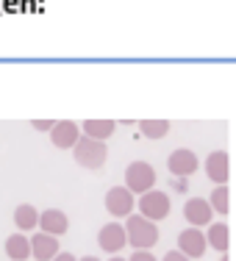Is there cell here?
<instances>
[{
  "mask_svg": "<svg viewBox=\"0 0 236 261\" xmlns=\"http://www.w3.org/2000/svg\"><path fill=\"white\" fill-rule=\"evenodd\" d=\"M167 167H170L172 178H189V175H195V172H197L200 159H197L195 150H189V147H178V150L170 153Z\"/></svg>",
  "mask_w": 236,
  "mask_h": 261,
  "instance_id": "cell-5",
  "label": "cell"
},
{
  "mask_svg": "<svg viewBox=\"0 0 236 261\" xmlns=\"http://www.w3.org/2000/svg\"><path fill=\"white\" fill-rule=\"evenodd\" d=\"M206 245L220 250V256H225L231 250V228L225 222H211L208 225V233H206Z\"/></svg>",
  "mask_w": 236,
  "mask_h": 261,
  "instance_id": "cell-14",
  "label": "cell"
},
{
  "mask_svg": "<svg viewBox=\"0 0 236 261\" xmlns=\"http://www.w3.org/2000/svg\"><path fill=\"white\" fill-rule=\"evenodd\" d=\"M125 189L131 195H145L156 189V170L147 161H131L125 167Z\"/></svg>",
  "mask_w": 236,
  "mask_h": 261,
  "instance_id": "cell-3",
  "label": "cell"
},
{
  "mask_svg": "<svg viewBox=\"0 0 236 261\" xmlns=\"http://www.w3.org/2000/svg\"><path fill=\"white\" fill-rule=\"evenodd\" d=\"M97 245H100V250H106L109 256H117V253L128 245L125 228H122L120 222H109V225H103L100 233H97Z\"/></svg>",
  "mask_w": 236,
  "mask_h": 261,
  "instance_id": "cell-8",
  "label": "cell"
},
{
  "mask_svg": "<svg viewBox=\"0 0 236 261\" xmlns=\"http://www.w3.org/2000/svg\"><path fill=\"white\" fill-rule=\"evenodd\" d=\"M172 189H175V192H186V189H189L186 178H172Z\"/></svg>",
  "mask_w": 236,
  "mask_h": 261,
  "instance_id": "cell-23",
  "label": "cell"
},
{
  "mask_svg": "<svg viewBox=\"0 0 236 261\" xmlns=\"http://www.w3.org/2000/svg\"><path fill=\"white\" fill-rule=\"evenodd\" d=\"M31 256H34L36 261H53L56 256L61 253V247H59V239L50 233H34L31 236Z\"/></svg>",
  "mask_w": 236,
  "mask_h": 261,
  "instance_id": "cell-11",
  "label": "cell"
},
{
  "mask_svg": "<svg viewBox=\"0 0 236 261\" xmlns=\"http://www.w3.org/2000/svg\"><path fill=\"white\" fill-rule=\"evenodd\" d=\"M206 236L200 233V228H186L178 233V253H183L186 258H200L206 256Z\"/></svg>",
  "mask_w": 236,
  "mask_h": 261,
  "instance_id": "cell-7",
  "label": "cell"
},
{
  "mask_svg": "<svg viewBox=\"0 0 236 261\" xmlns=\"http://www.w3.org/2000/svg\"><path fill=\"white\" fill-rule=\"evenodd\" d=\"M106 211L111 217H131L134 214V195L125 186H111L106 192Z\"/></svg>",
  "mask_w": 236,
  "mask_h": 261,
  "instance_id": "cell-6",
  "label": "cell"
},
{
  "mask_svg": "<svg viewBox=\"0 0 236 261\" xmlns=\"http://www.w3.org/2000/svg\"><path fill=\"white\" fill-rule=\"evenodd\" d=\"M53 261H78V258L72 256V253H59V256H56Z\"/></svg>",
  "mask_w": 236,
  "mask_h": 261,
  "instance_id": "cell-24",
  "label": "cell"
},
{
  "mask_svg": "<svg viewBox=\"0 0 236 261\" xmlns=\"http://www.w3.org/2000/svg\"><path fill=\"white\" fill-rule=\"evenodd\" d=\"M78 139H81V125L72 120H59L50 130V142L59 150H72Z\"/></svg>",
  "mask_w": 236,
  "mask_h": 261,
  "instance_id": "cell-10",
  "label": "cell"
},
{
  "mask_svg": "<svg viewBox=\"0 0 236 261\" xmlns=\"http://www.w3.org/2000/svg\"><path fill=\"white\" fill-rule=\"evenodd\" d=\"M114 128H117V122L114 120H103V117H92V120L84 122V134L89 136V139H97V142L109 139V136L114 134Z\"/></svg>",
  "mask_w": 236,
  "mask_h": 261,
  "instance_id": "cell-16",
  "label": "cell"
},
{
  "mask_svg": "<svg viewBox=\"0 0 236 261\" xmlns=\"http://www.w3.org/2000/svg\"><path fill=\"white\" fill-rule=\"evenodd\" d=\"M220 261H231V258H228V253H225V256H220Z\"/></svg>",
  "mask_w": 236,
  "mask_h": 261,
  "instance_id": "cell-27",
  "label": "cell"
},
{
  "mask_svg": "<svg viewBox=\"0 0 236 261\" xmlns=\"http://www.w3.org/2000/svg\"><path fill=\"white\" fill-rule=\"evenodd\" d=\"M139 134L145 139H161L170 134V120H139Z\"/></svg>",
  "mask_w": 236,
  "mask_h": 261,
  "instance_id": "cell-18",
  "label": "cell"
},
{
  "mask_svg": "<svg viewBox=\"0 0 236 261\" xmlns=\"http://www.w3.org/2000/svg\"><path fill=\"white\" fill-rule=\"evenodd\" d=\"M128 261H156V256H153L150 250H136Z\"/></svg>",
  "mask_w": 236,
  "mask_h": 261,
  "instance_id": "cell-21",
  "label": "cell"
},
{
  "mask_svg": "<svg viewBox=\"0 0 236 261\" xmlns=\"http://www.w3.org/2000/svg\"><path fill=\"white\" fill-rule=\"evenodd\" d=\"M31 125H34L36 130H42V134H50L53 125H56V120H34Z\"/></svg>",
  "mask_w": 236,
  "mask_h": 261,
  "instance_id": "cell-20",
  "label": "cell"
},
{
  "mask_svg": "<svg viewBox=\"0 0 236 261\" xmlns=\"http://www.w3.org/2000/svg\"><path fill=\"white\" fill-rule=\"evenodd\" d=\"M161 261H189V258H186L183 253H178V250H170V253H167V256L161 258Z\"/></svg>",
  "mask_w": 236,
  "mask_h": 261,
  "instance_id": "cell-22",
  "label": "cell"
},
{
  "mask_svg": "<svg viewBox=\"0 0 236 261\" xmlns=\"http://www.w3.org/2000/svg\"><path fill=\"white\" fill-rule=\"evenodd\" d=\"M109 261H128V258H122V256H111Z\"/></svg>",
  "mask_w": 236,
  "mask_h": 261,
  "instance_id": "cell-26",
  "label": "cell"
},
{
  "mask_svg": "<svg viewBox=\"0 0 236 261\" xmlns=\"http://www.w3.org/2000/svg\"><path fill=\"white\" fill-rule=\"evenodd\" d=\"M78 261H100L97 256H84V258H78Z\"/></svg>",
  "mask_w": 236,
  "mask_h": 261,
  "instance_id": "cell-25",
  "label": "cell"
},
{
  "mask_svg": "<svg viewBox=\"0 0 236 261\" xmlns=\"http://www.w3.org/2000/svg\"><path fill=\"white\" fill-rule=\"evenodd\" d=\"M72 156L84 170H100L109 159V147L106 142H97V139H89V136H81L72 147Z\"/></svg>",
  "mask_w": 236,
  "mask_h": 261,
  "instance_id": "cell-2",
  "label": "cell"
},
{
  "mask_svg": "<svg viewBox=\"0 0 236 261\" xmlns=\"http://www.w3.org/2000/svg\"><path fill=\"white\" fill-rule=\"evenodd\" d=\"M39 228H42V233H50V236L59 239L61 233L70 231V217H67L61 208H45L39 214Z\"/></svg>",
  "mask_w": 236,
  "mask_h": 261,
  "instance_id": "cell-13",
  "label": "cell"
},
{
  "mask_svg": "<svg viewBox=\"0 0 236 261\" xmlns=\"http://www.w3.org/2000/svg\"><path fill=\"white\" fill-rule=\"evenodd\" d=\"M208 206H211V211H217V214H222V217L231 211V192H228V186H217V189L211 192Z\"/></svg>",
  "mask_w": 236,
  "mask_h": 261,
  "instance_id": "cell-19",
  "label": "cell"
},
{
  "mask_svg": "<svg viewBox=\"0 0 236 261\" xmlns=\"http://www.w3.org/2000/svg\"><path fill=\"white\" fill-rule=\"evenodd\" d=\"M206 175H208V181H214L217 186H228V178H231V159H228L225 150L208 153V159H206Z\"/></svg>",
  "mask_w": 236,
  "mask_h": 261,
  "instance_id": "cell-9",
  "label": "cell"
},
{
  "mask_svg": "<svg viewBox=\"0 0 236 261\" xmlns=\"http://www.w3.org/2000/svg\"><path fill=\"white\" fill-rule=\"evenodd\" d=\"M122 228H125L128 245H134L136 250H150V247H156V242H159L156 222L145 220L139 214H131V217H125V225Z\"/></svg>",
  "mask_w": 236,
  "mask_h": 261,
  "instance_id": "cell-1",
  "label": "cell"
},
{
  "mask_svg": "<svg viewBox=\"0 0 236 261\" xmlns=\"http://www.w3.org/2000/svg\"><path fill=\"white\" fill-rule=\"evenodd\" d=\"M6 256H9L11 261H25L31 258V242L25 233H11L9 239H6Z\"/></svg>",
  "mask_w": 236,
  "mask_h": 261,
  "instance_id": "cell-15",
  "label": "cell"
},
{
  "mask_svg": "<svg viewBox=\"0 0 236 261\" xmlns=\"http://www.w3.org/2000/svg\"><path fill=\"white\" fill-rule=\"evenodd\" d=\"M14 225L20 228V233L36 228V225H39V211L31 206V203H20V206L14 208Z\"/></svg>",
  "mask_w": 236,
  "mask_h": 261,
  "instance_id": "cell-17",
  "label": "cell"
},
{
  "mask_svg": "<svg viewBox=\"0 0 236 261\" xmlns=\"http://www.w3.org/2000/svg\"><path fill=\"white\" fill-rule=\"evenodd\" d=\"M139 217H145V220H150V222H161V220H167L170 217V195L167 192H161V189H150V192H145V195H139Z\"/></svg>",
  "mask_w": 236,
  "mask_h": 261,
  "instance_id": "cell-4",
  "label": "cell"
},
{
  "mask_svg": "<svg viewBox=\"0 0 236 261\" xmlns=\"http://www.w3.org/2000/svg\"><path fill=\"white\" fill-rule=\"evenodd\" d=\"M183 217L192 228H200V225H211L214 211H211L208 200H203V197H189V200L183 203Z\"/></svg>",
  "mask_w": 236,
  "mask_h": 261,
  "instance_id": "cell-12",
  "label": "cell"
}]
</instances>
